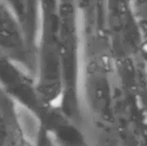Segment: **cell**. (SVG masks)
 <instances>
[{
	"mask_svg": "<svg viewBox=\"0 0 147 146\" xmlns=\"http://www.w3.org/2000/svg\"><path fill=\"white\" fill-rule=\"evenodd\" d=\"M0 59L32 80L36 58L19 17L0 3Z\"/></svg>",
	"mask_w": 147,
	"mask_h": 146,
	"instance_id": "1",
	"label": "cell"
},
{
	"mask_svg": "<svg viewBox=\"0 0 147 146\" xmlns=\"http://www.w3.org/2000/svg\"><path fill=\"white\" fill-rule=\"evenodd\" d=\"M36 137L28 130L23 106L0 86V146H37Z\"/></svg>",
	"mask_w": 147,
	"mask_h": 146,
	"instance_id": "2",
	"label": "cell"
}]
</instances>
